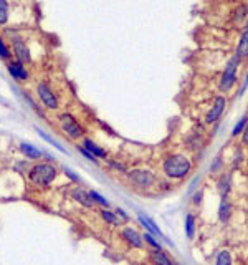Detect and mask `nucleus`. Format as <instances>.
<instances>
[{"label":"nucleus","mask_w":248,"mask_h":265,"mask_svg":"<svg viewBox=\"0 0 248 265\" xmlns=\"http://www.w3.org/2000/svg\"><path fill=\"white\" fill-rule=\"evenodd\" d=\"M119 237H121V240L127 245L129 249L141 250V249H144V245H146L144 244L142 234L139 232L137 229L131 227V225H124V227L119 229Z\"/></svg>","instance_id":"nucleus-8"},{"label":"nucleus","mask_w":248,"mask_h":265,"mask_svg":"<svg viewBox=\"0 0 248 265\" xmlns=\"http://www.w3.org/2000/svg\"><path fill=\"white\" fill-rule=\"evenodd\" d=\"M220 205H218V220L223 224H227L228 220H230L232 214H233V205L230 202V199H228V196H225V198H220Z\"/></svg>","instance_id":"nucleus-16"},{"label":"nucleus","mask_w":248,"mask_h":265,"mask_svg":"<svg viewBox=\"0 0 248 265\" xmlns=\"http://www.w3.org/2000/svg\"><path fill=\"white\" fill-rule=\"evenodd\" d=\"M247 90H248V71H247L245 78H243V83H242V88H240V93H238V96H242Z\"/></svg>","instance_id":"nucleus-35"},{"label":"nucleus","mask_w":248,"mask_h":265,"mask_svg":"<svg viewBox=\"0 0 248 265\" xmlns=\"http://www.w3.org/2000/svg\"><path fill=\"white\" fill-rule=\"evenodd\" d=\"M230 189H232V179H230V176L223 173L217 183V191H218V194H220V198H225V196L230 194Z\"/></svg>","instance_id":"nucleus-21"},{"label":"nucleus","mask_w":248,"mask_h":265,"mask_svg":"<svg viewBox=\"0 0 248 265\" xmlns=\"http://www.w3.org/2000/svg\"><path fill=\"white\" fill-rule=\"evenodd\" d=\"M108 168L116 171V173H121V174L127 173V166L124 163H121L119 159H108Z\"/></svg>","instance_id":"nucleus-28"},{"label":"nucleus","mask_w":248,"mask_h":265,"mask_svg":"<svg viewBox=\"0 0 248 265\" xmlns=\"http://www.w3.org/2000/svg\"><path fill=\"white\" fill-rule=\"evenodd\" d=\"M184 232H186V237L188 240L195 239V232H197V219L192 212L186 214V219H184Z\"/></svg>","instance_id":"nucleus-19"},{"label":"nucleus","mask_w":248,"mask_h":265,"mask_svg":"<svg viewBox=\"0 0 248 265\" xmlns=\"http://www.w3.org/2000/svg\"><path fill=\"white\" fill-rule=\"evenodd\" d=\"M227 103H228L227 96H223V95H218L213 98L210 110H208L205 115V125H215L217 121H220L223 111H225V108H227Z\"/></svg>","instance_id":"nucleus-9"},{"label":"nucleus","mask_w":248,"mask_h":265,"mask_svg":"<svg viewBox=\"0 0 248 265\" xmlns=\"http://www.w3.org/2000/svg\"><path fill=\"white\" fill-rule=\"evenodd\" d=\"M81 146L86 151H89V153H91L96 159H108V156H109L108 151L104 149L103 146H99L94 139L88 138V136H84V138L81 139Z\"/></svg>","instance_id":"nucleus-14"},{"label":"nucleus","mask_w":248,"mask_h":265,"mask_svg":"<svg viewBox=\"0 0 248 265\" xmlns=\"http://www.w3.org/2000/svg\"><path fill=\"white\" fill-rule=\"evenodd\" d=\"M161 171L164 178L171 183H179V181H184L190 176L193 171V161L188 153L174 151V153H167L162 158Z\"/></svg>","instance_id":"nucleus-1"},{"label":"nucleus","mask_w":248,"mask_h":265,"mask_svg":"<svg viewBox=\"0 0 248 265\" xmlns=\"http://www.w3.org/2000/svg\"><path fill=\"white\" fill-rule=\"evenodd\" d=\"M89 196H91L93 202L96 205H101V207H111V204H109V200L98 193V191H89Z\"/></svg>","instance_id":"nucleus-27"},{"label":"nucleus","mask_w":248,"mask_h":265,"mask_svg":"<svg viewBox=\"0 0 248 265\" xmlns=\"http://www.w3.org/2000/svg\"><path fill=\"white\" fill-rule=\"evenodd\" d=\"M69 198H71L74 202L79 204L81 207L84 209H94V204L93 202V199H91V196H89V191H86L84 188H81V186H74V188L69 191Z\"/></svg>","instance_id":"nucleus-12"},{"label":"nucleus","mask_w":248,"mask_h":265,"mask_svg":"<svg viewBox=\"0 0 248 265\" xmlns=\"http://www.w3.org/2000/svg\"><path fill=\"white\" fill-rule=\"evenodd\" d=\"M13 55H12V50H10V47L5 43V38L3 35H0V60H5V62H8V60H12Z\"/></svg>","instance_id":"nucleus-26"},{"label":"nucleus","mask_w":248,"mask_h":265,"mask_svg":"<svg viewBox=\"0 0 248 265\" xmlns=\"http://www.w3.org/2000/svg\"><path fill=\"white\" fill-rule=\"evenodd\" d=\"M235 55L240 58L242 63L248 62V18L242 27L240 37H238V43L235 48Z\"/></svg>","instance_id":"nucleus-13"},{"label":"nucleus","mask_w":248,"mask_h":265,"mask_svg":"<svg viewBox=\"0 0 248 265\" xmlns=\"http://www.w3.org/2000/svg\"><path fill=\"white\" fill-rule=\"evenodd\" d=\"M58 174H60V169L52 161H35L30 166L27 178H28V183L35 186V188L47 189L57 181Z\"/></svg>","instance_id":"nucleus-2"},{"label":"nucleus","mask_w":248,"mask_h":265,"mask_svg":"<svg viewBox=\"0 0 248 265\" xmlns=\"http://www.w3.org/2000/svg\"><path fill=\"white\" fill-rule=\"evenodd\" d=\"M0 101H2V100H0Z\"/></svg>","instance_id":"nucleus-38"},{"label":"nucleus","mask_w":248,"mask_h":265,"mask_svg":"<svg viewBox=\"0 0 248 265\" xmlns=\"http://www.w3.org/2000/svg\"><path fill=\"white\" fill-rule=\"evenodd\" d=\"M142 237H144V244L149 245L151 249H156V250H161L162 249V242L156 237V235H152V234H149V232H144Z\"/></svg>","instance_id":"nucleus-25"},{"label":"nucleus","mask_w":248,"mask_h":265,"mask_svg":"<svg viewBox=\"0 0 248 265\" xmlns=\"http://www.w3.org/2000/svg\"><path fill=\"white\" fill-rule=\"evenodd\" d=\"M147 257L151 260L152 265H174V260L164 252V249L156 250V249H149L147 250Z\"/></svg>","instance_id":"nucleus-15"},{"label":"nucleus","mask_w":248,"mask_h":265,"mask_svg":"<svg viewBox=\"0 0 248 265\" xmlns=\"http://www.w3.org/2000/svg\"><path fill=\"white\" fill-rule=\"evenodd\" d=\"M220 164H222V159L217 158V159H215V164L210 166V171H212V173H217V169L220 168Z\"/></svg>","instance_id":"nucleus-36"},{"label":"nucleus","mask_w":248,"mask_h":265,"mask_svg":"<svg viewBox=\"0 0 248 265\" xmlns=\"http://www.w3.org/2000/svg\"><path fill=\"white\" fill-rule=\"evenodd\" d=\"M242 144L243 146H248V121H247V125H245V130H243L242 132Z\"/></svg>","instance_id":"nucleus-34"},{"label":"nucleus","mask_w":248,"mask_h":265,"mask_svg":"<svg viewBox=\"0 0 248 265\" xmlns=\"http://www.w3.org/2000/svg\"><path fill=\"white\" fill-rule=\"evenodd\" d=\"M174 265H181V264H177V262H174Z\"/></svg>","instance_id":"nucleus-37"},{"label":"nucleus","mask_w":248,"mask_h":265,"mask_svg":"<svg viewBox=\"0 0 248 265\" xmlns=\"http://www.w3.org/2000/svg\"><path fill=\"white\" fill-rule=\"evenodd\" d=\"M242 60L237 55H233L225 63V68L222 70L220 80H218V90L222 93H228L238 83V70H240Z\"/></svg>","instance_id":"nucleus-7"},{"label":"nucleus","mask_w":248,"mask_h":265,"mask_svg":"<svg viewBox=\"0 0 248 265\" xmlns=\"http://www.w3.org/2000/svg\"><path fill=\"white\" fill-rule=\"evenodd\" d=\"M3 35L7 37L10 50H12V55L17 62L23 63V65H30L32 63V50L28 47L27 38L22 35V32L18 28H10L5 27L3 28Z\"/></svg>","instance_id":"nucleus-3"},{"label":"nucleus","mask_w":248,"mask_h":265,"mask_svg":"<svg viewBox=\"0 0 248 265\" xmlns=\"http://www.w3.org/2000/svg\"><path fill=\"white\" fill-rule=\"evenodd\" d=\"M98 212H99V217L103 219V222H106V225H113V227H118V229L123 227L121 219L118 217L114 210H111L109 207H101Z\"/></svg>","instance_id":"nucleus-17"},{"label":"nucleus","mask_w":248,"mask_h":265,"mask_svg":"<svg viewBox=\"0 0 248 265\" xmlns=\"http://www.w3.org/2000/svg\"><path fill=\"white\" fill-rule=\"evenodd\" d=\"M58 128L63 132V136L73 143H79L86 136V128L83 126L81 121H78L76 116L71 113H60L58 115Z\"/></svg>","instance_id":"nucleus-5"},{"label":"nucleus","mask_w":248,"mask_h":265,"mask_svg":"<svg viewBox=\"0 0 248 265\" xmlns=\"http://www.w3.org/2000/svg\"><path fill=\"white\" fill-rule=\"evenodd\" d=\"M126 183L137 191H149L159 183V176L149 168H132L124 174Z\"/></svg>","instance_id":"nucleus-4"},{"label":"nucleus","mask_w":248,"mask_h":265,"mask_svg":"<svg viewBox=\"0 0 248 265\" xmlns=\"http://www.w3.org/2000/svg\"><path fill=\"white\" fill-rule=\"evenodd\" d=\"M37 132H38V136H40V138H42V139H45V141H47V143H50V144L53 146V148H57V149L60 151V153L66 154V149H64L63 146L58 143V141H55V139L52 138V136H50V134H47V132H45L43 130H40V128H37Z\"/></svg>","instance_id":"nucleus-24"},{"label":"nucleus","mask_w":248,"mask_h":265,"mask_svg":"<svg viewBox=\"0 0 248 265\" xmlns=\"http://www.w3.org/2000/svg\"><path fill=\"white\" fill-rule=\"evenodd\" d=\"M76 149H78V153H81V154L84 156V158H86V159L89 161V163H94V164H98V163H99V159H96V158H94V156H93L91 153H89V151H86V149H84L83 146L79 144V143H78V146H76Z\"/></svg>","instance_id":"nucleus-30"},{"label":"nucleus","mask_w":248,"mask_h":265,"mask_svg":"<svg viewBox=\"0 0 248 265\" xmlns=\"http://www.w3.org/2000/svg\"><path fill=\"white\" fill-rule=\"evenodd\" d=\"M7 71H8V75L12 76V80L17 83H27L30 80V71L27 65L17 62L15 58L7 62Z\"/></svg>","instance_id":"nucleus-10"},{"label":"nucleus","mask_w":248,"mask_h":265,"mask_svg":"<svg viewBox=\"0 0 248 265\" xmlns=\"http://www.w3.org/2000/svg\"><path fill=\"white\" fill-rule=\"evenodd\" d=\"M202 198H203V191L200 189V191H197V193L192 196V204L193 205H200L202 204Z\"/></svg>","instance_id":"nucleus-32"},{"label":"nucleus","mask_w":248,"mask_h":265,"mask_svg":"<svg viewBox=\"0 0 248 265\" xmlns=\"http://www.w3.org/2000/svg\"><path fill=\"white\" fill-rule=\"evenodd\" d=\"M63 173H64V176H68L69 179L73 181V183H78L79 184V178L76 174H73V171L71 169H68V168H63Z\"/></svg>","instance_id":"nucleus-33"},{"label":"nucleus","mask_w":248,"mask_h":265,"mask_svg":"<svg viewBox=\"0 0 248 265\" xmlns=\"http://www.w3.org/2000/svg\"><path fill=\"white\" fill-rule=\"evenodd\" d=\"M20 151H22V154L30 161H40L45 156L43 151H40L37 146H33L30 143H20Z\"/></svg>","instance_id":"nucleus-18"},{"label":"nucleus","mask_w":248,"mask_h":265,"mask_svg":"<svg viewBox=\"0 0 248 265\" xmlns=\"http://www.w3.org/2000/svg\"><path fill=\"white\" fill-rule=\"evenodd\" d=\"M247 121H248V115L245 116H242L240 120H238V123L235 126H233V130H232V138H238V136L242 134L243 130H245V125H247Z\"/></svg>","instance_id":"nucleus-29"},{"label":"nucleus","mask_w":248,"mask_h":265,"mask_svg":"<svg viewBox=\"0 0 248 265\" xmlns=\"http://www.w3.org/2000/svg\"><path fill=\"white\" fill-rule=\"evenodd\" d=\"M215 265H233V259H232V252L228 249H222L218 250L215 255Z\"/></svg>","instance_id":"nucleus-22"},{"label":"nucleus","mask_w":248,"mask_h":265,"mask_svg":"<svg viewBox=\"0 0 248 265\" xmlns=\"http://www.w3.org/2000/svg\"><path fill=\"white\" fill-rule=\"evenodd\" d=\"M247 18H248V5L242 3V5L237 7L235 13H233V22L238 23V25H243L247 22Z\"/></svg>","instance_id":"nucleus-23"},{"label":"nucleus","mask_w":248,"mask_h":265,"mask_svg":"<svg viewBox=\"0 0 248 265\" xmlns=\"http://www.w3.org/2000/svg\"><path fill=\"white\" fill-rule=\"evenodd\" d=\"M35 95H37V100L40 105H42L43 110L58 111L60 108H62L60 95L48 80H38L35 83Z\"/></svg>","instance_id":"nucleus-6"},{"label":"nucleus","mask_w":248,"mask_h":265,"mask_svg":"<svg viewBox=\"0 0 248 265\" xmlns=\"http://www.w3.org/2000/svg\"><path fill=\"white\" fill-rule=\"evenodd\" d=\"M137 220H139V224L142 225L144 229H146V232H149V234H152V235H156V237L161 240V242H166V244H169V245H172L171 242L167 240V237L166 235L162 234V230L159 229V225L154 222V220L149 217V215H146V214H142V212H137Z\"/></svg>","instance_id":"nucleus-11"},{"label":"nucleus","mask_w":248,"mask_h":265,"mask_svg":"<svg viewBox=\"0 0 248 265\" xmlns=\"http://www.w3.org/2000/svg\"><path fill=\"white\" fill-rule=\"evenodd\" d=\"M12 17V7L8 0H0V27H7Z\"/></svg>","instance_id":"nucleus-20"},{"label":"nucleus","mask_w":248,"mask_h":265,"mask_svg":"<svg viewBox=\"0 0 248 265\" xmlns=\"http://www.w3.org/2000/svg\"><path fill=\"white\" fill-rule=\"evenodd\" d=\"M114 212H116L118 217L121 219V222H123V224H126V222H129V220H131V217H129V214H127L123 207H116V209H114Z\"/></svg>","instance_id":"nucleus-31"}]
</instances>
